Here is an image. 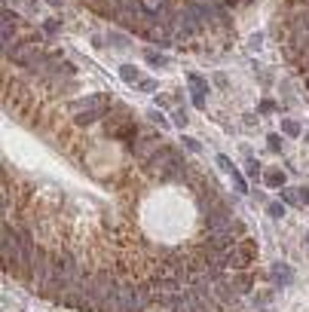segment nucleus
<instances>
[{
    "label": "nucleus",
    "instance_id": "12",
    "mask_svg": "<svg viewBox=\"0 0 309 312\" xmlns=\"http://www.w3.org/2000/svg\"><path fill=\"white\" fill-rule=\"evenodd\" d=\"M282 135H288V138H300L303 128H300L297 120H282Z\"/></svg>",
    "mask_w": 309,
    "mask_h": 312
},
{
    "label": "nucleus",
    "instance_id": "21",
    "mask_svg": "<svg viewBox=\"0 0 309 312\" xmlns=\"http://www.w3.org/2000/svg\"><path fill=\"white\" fill-rule=\"evenodd\" d=\"M107 43L111 46H117V49H123V46H129V40H125L123 34H107Z\"/></svg>",
    "mask_w": 309,
    "mask_h": 312
},
{
    "label": "nucleus",
    "instance_id": "24",
    "mask_svg": "<svg viewBox=\"0 0 309 312\" xmlns=\"http://www.w3.org/2000/svg\"><path fill=\"white\" fill-rule=\"evenodd\" d=\"M217 165H221V172H227V175H230V169H233V162H230V156H224V153H221V156H217Z\"/></svg>",
    "mask_w": 309,
    "mask_h": 312
},
{
    "label": "nucleus",
    "instance_id": "7",
    "mask_svg": "<svg viewBox=\"0 0 309 312\" xmlns=\"http://www.w3.org/2000/svg\"><path fill=\"white\" fill-rule=\"evenodd\" d=\"M107 110H111V104H107V107H89V110H77L74 123H77V125H92V123H98V120H104V117H107Z\"/></svg>",
    "mask_w": 309,
    "mask_h": 312
},
{
    "label": "nucleus",
    "instance_id": "13",
    "mask_svg": "<svg viewBox=\"0 0 309 312\" xmlns=\"http://www.w3.org/2000/svg\"><path fill=\"white\" fill-rule=\"evenodd\" d=\"M285 211H288L285 202H269V205H266V214H269L272 220H282V217H285Z\"/></svg>",
    "mask_w": 309,
    "mask_h": 312
},
{
    "label": "nucleus",
    "instance_id": "10",
    "mask_svg": "<svg viewBox=\"0 0 309 312\" xmlns=\"http://www.w3.org/2000/svg\"><path fill=\"white\" fill-rule=\"evenodd\" d=\"M120 77H123V83H129V86L135 83V86H138V83H141V70H138L135 64H123V67H120Z\"/></svg>",
    "mask_w": 309,
    "mask_h": 312
},
{
    "label": "nucleus",
    "instance_id": "15",
    "mask_svg": "<svg viewBox=\"0 0 309 312\" xmlns=\"http://www.w3.org/2000/svg\"><path fill=\"white\" fill-rule=\"evenodd\" d=\"M282 147H285V138H282V135H276V132H272V135H266V150L279 153Z\"/></svg>",
    "mask_w": 309,
    "mask_h": 312
},
{
    "label": "nucleus",
    "instance_id": "20",
    "mask_svg": "<svg viewBox=\"0 0 309 312\" xmlns=\"http://www.w3.org/2000/svg\"><path fill=\"white\" fill-rule=\"evenodd\" d=\"M147 120H150L156 128H166V125H172V123H169L166 117H162V114H156V110H150V114H147Z\"/></svg>",
    "mask_w": 309,
    "mask_h": 312
},
{
    "label": "nucleus",
    "instance_id": "16",
    "mask_svg": "<svg viewBox=\"0 0 309 312\" xmlns=\"http://www.w3.org/2000/svg\"><path fill=\"white\" fill-rule=\"evenodd\" d=\"M172 312H199V309L193 306V300L187 297V291H184V297H181V300H178V306H175Z\"/></svg>",
    "mask_w": 309,
    "mask_h": 312
},
{
    "label": "nucleus",
    "instance_id": "17",
    "mask_svg": "<svg viewBox=\"0 0 309 312\" xmlns=\"http://www.w3.org/2000/svg\"><path fill=\"white\" fill-rule=\"evenodd\" d=\"M230 178H233V187H236V190H239V193H248V187H245V181H242V175H239V172H236V165H233V169H230Z\"/></svg>",
    "mask_w": 309,
    "mask_h": 312
},
{
    "label": "nucleus",
    "instance_id": "19",
    "mask_svg": "<svg viewBox=\"0 0 309 312\" xmlns=\"http://www.w3.org/2000/svg\"><path fill=\"white\" fill-rule=\"evenodd\" d=\"M181 147H187L190 153H199V150H202V144H199L196 138H190V135H184V138H181Z\"/></svg>",
    "mask_w": 309,
    "mask_h": 312
},
{
    "label": "nucleus",
    "instance_id": "27",
    "mask_svg": "<svg viewBox=\"0 0 309 312\" xmlns=\"http://www.w3.org/2000/svg\"><path fill=\"white\" fill-rule=\"evenodd\" d=\"M156 104H159V107H169V104H172V95H156Z\"/></svg>",
    "mask_w": 309,
    "mask_h": 312
},
{
    "label": "nucleus",
    "instance_id": "11",
    "mask_svg": "<svg viewBox=\"0 0 309 312\" xmlns=\"http://www.w3.org/2000/svg\"><path fill=\"white\" fill-rule=\"evenodd\" d=\"M144 59H147L150 67H166V64H169L166 55H162V52H153V49H144Z\"/></svg>",
    "mask_w": 309,
    "mask_h": 312
},
{
    "label": "nucleus",
    "instance_id": "3",
    "mask_svg": "<svg viewBox=\"0 0 309 312\" xmlns=\"http://www.w3.org/2000/svg\"><path fill=\"white\" fill-rule=\"evenodd\" d=\"M52 266H56L59 272H83V269H80V260H77V254L67 251V248L52 251Z\"/></svg>",
    "mask_w": 309,
    "mask_h": 312
},
{
    "label": "nucleus",
    "instance_id": "33",
    "mask_svg": "<svg viewBox=\"0 0 309 312\" xmlns=\"http://www.w3.org/2000/svg\"><path fill=\"white\" fill-rule=\"evenodd\" d=\"M6 3H15V0H6Z\"/></svg>",
    "mask_w": 309,
    "mask_h": 312
},
{
    "label": "nucleus",
    "instance_id": "28",
    "mask_svg": "<svg viewBox=\"0 0 309 312\" xmlns=\"http://www.w3.org/2000/svg\"><path fill=\"white\" fill-rule=\"evenodd\" d=\"M260 43H263V34H254V37H251V49H257Z\"/></svg>",
    "mask_w": 309,
    "mask_h": 312
},
{
    "label": "nucleus",
    "instance_id": "30",
    "mask_svg": "<svg viewBox=\"0 0 309 312\" xmlns=\"http://www.w3.org/2000/svg\"><path fill=\"white\" fill-rule=\"evenodd\" d=\"M46 3H52V6H62V3H64V0H46Z\"/></svg>",
    "mask_w": 309,
    "mask_h": 312
},
{
    "label": "nucleus",
    "instance_id": "18",
    "mask_svg": "<svg viewBox=\"0 0 309 312\" xmlns=\"http://www.w3.org/2000/svg\"><path fill=\"white\" fill-rule=\"evenodd\" d=\"M187 123H190V120H187V110H181V107H178V110H175V114H172V125H178V128H184Z\"/></svg>",
    "mask_w": 309,
    "mask_h": 312
},
{
    "label": "nucleus",
    "instance_id": "29",
    "mask_svg": "<svg viewBox=\"0 0 309 312\" xmlns=\"http://www.w3.org/2000/svg\"><path fill=\"white\" fill-rule=\"evenodd\" d=\"M214 83L221 86V89H227V77H224V73H217V77H214Z\"/></svg>",
    "mask_w": 309,
    "mask_h": 312
},
{
    "label": "nucleus",
    "instance_id": "6",
    "mask_svg": "<svg viewBox=\"0 0 309 312\" xmlns=\"http://www.w3.org/2000/svg\"><path fill=\"white\" fill-rule=\"evenodd\" d=\"M285 205H309V187H282Z\"/></svg>",
    "mask_w": 309,
    "mask_h": 312
},
{
    "label": "nucleus",
    "instance_id": "26",
    "mask_svg": "<svg viewBox=\"0 0 309 312\" xmlns=\"http://www.w3.org/2000/svg\"><path fill=\"white\" fill-rule=\"evenodd\" d=\"M272 110H276V101H260V114H272Z\"/></svg>",
    "mask_w": 309,
    "mask_h": 312
},
{
    "label": "nucleus",
    "instance_id": "8",
    "mask_svg": "<svg viewBox=\"0 0 309 312\" xmlns=\"http://www.w3.org/2000/svg\"><path fill=\"white\" fill-rule=\"evenodd\" d=\"M230 279H233V285H236V291H239V294L254 291V275L248 269H236V275H230Z\"/></svg>",
    "mask_w": 309,
    "mask_h": 312
},
{
    "label": "nucleus",
    "instance_id": "2",
    "mask_svg": "<svg viewBox=\"0 0 309 312\" xmlns=\"http://www.w3.org/2000/svg\"><path fill=\"white\" fill-rule=\"evenodd\" d=\"M254 257H257V242H251V239H239L236 248L230 251V269H248L254 263Z\"/></svg>",
    "mask_w": 309,
    "mask_h": 312
},
{
    "label": "nucleus",
    "instance_id": "22",
    "mask_svg": "<svg viewBox=\"0 0 309 312\" xmlns=\"http://www.w3.org/2000/svg\"><path fill=\"white\" fill-rule=\"evenodd\" d=\"M59 28H62L59 18H46L43 22V34H59Z\"/></svg>",
    "mask_w": 309,
    "mask_h": 312
},
{
    "label": "nucleus",
    "instance_id": "1",
    "mask_svg": "<svg viewBox=\"0 0 309 312\" xmlns=\"http://www.w3.org/2000/svg\"><path fill=\"white\" fill-rule=\"evenodd\" d=\"M0 251H3V266L9 272H25V260H22V239L19 230L3 224V233H0Z\"/></svg>",
    "mask_w": 309,
    "mask_h": 312
},
{
    "label": "nucleus",
    "instance_id": "9",
    "mask_svg": "<svg viewBox=\"0 0 309 312\" xmlns=\"http://www.w3.org/2000/svg\"><path fill=\"white\" fill-rule=\"evenodd\" d=\"M263 184L266 187H285V172L282 169H263Z\"/></svg>",
    "mask_w": 309,
    "mask_h": 312
},
{
    "label": "nucleus",
    "instance_id": "4",
    "mask_svg": "<svg viewBox=\"0 0 309 312\" xmlns=\"http://www.w3.org/2000/svg\"><path fill=\"white\" fill-rule=\"evenodd\" d=\"M187 83H190V92H193V104L196 107H205V98H208V83L199 77V73H187Z\"/></svg>",
    "mask_w": 309,
    "mask_h": 312
},
{
    "label": "nucleus",
    "instance_id": "31",
    "mask_svg": "<svg viewBox=\"0 0 309 312\" xmlns=\"http://www.w3.org/2000/svg\"><path fill=\"white\" fill-rule=\"evenodd\" d=\"M303 141H306V144H309V132H303Z\"/></svg>",
    "mask_w": 309,
    "mask_h": 312
},
{
    "label": "nucleus",
    "instance_id": "23",
    "mask_svg": "<svg viewBox=\"0 0 309 312\" xmlns=\"http://www.w3.org/2000/svg\"><path fill=\"white\" fill-rule=\"evenodd\" d=\"M269 300H272V291H260L257 297H254V303H257V306H269Z\"/></svg>",
    "mask_w": 309,
    "mask_h": 312
},
{
    "label": "nucleus",
    "instance_id": "32",
    "mask_svg": "<svg viewBox=\"0 0 309 312\" xmlns=\"http://www.w3.org/2000/svg\"><path fill=\"white\" fill-rule=\"evenodd\" d=\"M303 239H306V245H309V233H306V236H303Z\"/></svg>",
    "mask_w": 309,
    "mask_h": 312
},
{
    "label": "nucleus",
    "instance_id": "5",
    "mask_svg": "<svg viewBox=\"0 0 309 312\" xmlns=\"http://www.w3.org/2000/svg\"><path fill=\"white\" fill-rule=\"evenodd\" d=\"M269 282H276L279 288H285V285L294 282V269H291V263H285V260L272 263V266H269Z\"/></svg>",
    "mask_w": 309,
    "mask_h": 312
},
{
    "label": "nucleus",
    "instance_id": "14",
    "mask_svg": "<svg viewBox=\"0 0 309 312\" xmlns=\"http://www.w3.org/2000/svg\"><path fill=\"white\" fill-rule=\"evenodd\" d=\"M245 172H248V178H260V175H263V165L254 159V156H248V159H245Z\"/></svg>",
    "mask_w": 309,
    "mask_h": 312
},
{
    "label": "nucleus",
    "instance_id": "25",
    "mask_svg": "<svg viewBox=\"0 0 309 312\" xmlns=\"http://www.w3.org/2000/svg\"><path fill=\"white\" fill-rule=\"evenodd\" d=\"M138 89H144V92H156V80H141Z\"/></svg>",
    "mask_w": 309,
    "mask_h": 312
}]
</instances>
